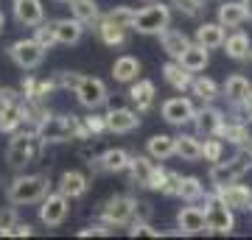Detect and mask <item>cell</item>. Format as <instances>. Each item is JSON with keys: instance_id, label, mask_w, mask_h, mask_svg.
<instances>
[{"instance_id": "15", "label": "cell", "mask_w": 252, "mask_h": 240, "mask_svg": "<svg viewBox=\"0 0 252 240\" xmlns=\"http://www.w3.org/2000/svg\"><path fill=\"white\" fill-rule=\"evenodd\" d=\"M193 126H196L199 137H219L221 126H224V115L216 107H202L193 117Z\"/></svg>"}, {"instance_id": "42", "label": "cell", "mask_w": 252, "mask_h": 240, "mask_svg": "<svg viewBox=\"0 0 252 240\" xmlns=\"http://www.w3.org/2000/svg\"><path fill=\"white\" fill-rule=\"evenodd\" d=\"M171 6L182 11V14H188V17H199L202 9H205V0H171Z\"/></svg>"}, {"instance_id": "52", "label": "cell", "mask_w": 252, "mask_h": 240, "mask_svg": "<svg viewBox=\"0 0 252 240\" xmlns=\"http://www.w3.org/2000/svg\"><path fill=\"white\" fill-rule=\"evenodd\" d=\"M3 23H6V17H3V11H0V34H3Z\"/></svg>"}, {"instance_id": "24", "label": "cell", "mask_w": 252, "mask_h": 240, "mask_svg": "<svg viewBox=\"0 0 252 240\" xmlns=\"http://www.w3.org/2000/svg\"><path fill=\"white\" fill-rule=\"evenodd\" d=\"M224 26L221 23H202L196 28V42L205 45L207 51H216V48H224Z\"/></svg>"}, {"instance_id": "25", "label": "cell", "mask_w": 252, "mask_h": 240, "mask_svg": "<svg viewBox=\"0 0 252 240\" xmlns=\"http://www.w3.org/2000/svg\"><path fill=\"white\" fill-rule=\"evenodd\" d=\"M177 157L185 162H196L205 157V142L196 134H180L177 137Z\"/></svg>"}, {"instance_id": "21", "label": "cell", "mask_w": 252, "mask_h": 240, "mask_svg": "<svg viewBox=\"0 0 252 240\" xmlns=\"http://www.w3.org/2000/svg\"><path fill=\"white\" fill-rule=\"evenodd\" d=\"M95 34H98V39L104 45H109V48H121V45H126V36H129V28L118 26V23H112V20L101 17L98 23H95Z\"/></svg>"}, {"instance_id": "29", "label": "cell", "mask_w": 252, "mask_h": 240, "mask_svg": "<svg viewBox=\"0 0 252 240\" xmlns=\"http://www.w3.org/2000/svg\"><path fill=\"white\" fill-rule=\"evenodd\" d=\"M250 89H252L250 81L244 79V76H238V73H235V76H230V79L224 81L221 92H224V98L230 101V104H235V107H238V104H241V101L250 95Z\"/></svg>"}, {"instance_id": "48", "label": "cell", "mask_w": 252, "mask_h": 240, "mask_svg": "<svg viewBox=\"0 0 252 240\" xmlns=\"http://www.w3.org/2000/svg\"><path fill=\"white\" fill-rule=\"evenodd\" d=\"M31 232H34V229H31L28 223H20V221H17V223L9 229V235H6V238H31Z\"/></svg>"}, {"instance_id": "17", "label": "cell", "mask_w": 252, "mask_h": 240, "mask_svg": "<svg viewBox=\"0 0 252 240\" xmlns=\"http://www.w3.org/2000/svg\"><path fill=\"white\" fill-rule=\"evenodd\" d=\"M107 123H109V132L129 134V132H135L137 126H140V117H137L135 109L118 107V109H109L107 112Z\"/></svg>"}, {"instance_id": "31", "label": "cell", "mask_w": 252, "mask_h": 240, "mask_svg": "<svg viewBox=\"0 0 252 240\" xmlns=\"http://www.w3.org/2000/svg\"><path fill=\"white\" fill-rule=\"evenodd\" d=\"M250 36L244 34V31H233V34L224 39V53L230 56V59H235V62H241V59H247L250 56Z\"/></svg>"}, {"instance_id": "13", "label": "cell", "mask_w": 252, "mask_h": 240, "mask_svg": "<svg viewBox=\"0 0 252 240\" xmlns=\"http://www.w3.org/2000/svg\"><path fill=\"white\" fill-rule=\"evenodd\" d=\"M129 162H132V157L124 148H109L101 157L90 160V168L93 173H124V170H129Z\"/></svg>"}, {"instance_id": "36", "label": "cell", "mask_w": 252, "mask_h": 240, "mask_svg": "<svg viewBox=\"0 0 252 240\" xmlns=\"http://www.w3.org/2000/svg\"><path fill=\"white\" fill-rule=\"evenodd\" d=\"M180 198H185V201H199V198H207V196H205V185H202V179H196V176H182Z\"/></svg>"}, {"instance_id": "19", "label": "cell", "mask_w": 252, "mask_h": 240, "mask_svg": "<svg viewBox=\"0 0 252 240\" xmlns=\"http://www.w3.org/2000/svg\"><path fill=\"white\" fill-rule=\"evenodd\" d=\"M14 17L20 26H39L45 20L42 0H14Z\"/></svg>"}, {"instance_id": "5", "label": "cell", "mask_w": 252, "mask_h": 240, "mask_svg": "<svg viewBox=\"0 0 252 240\" xmlns=\"http://www.w3.org/2000/svg\"><path fill=\"white\" fill-rule=\"evenodd\" d=\"M171 23V9L165 6V3H157L154 0L152 6H146V9L137 11L135 17V31L137 34H157L160 36L165 28Z\"/></svg>"}, {"instance_id": "11", "label": "cell", "mask_w": 252, "mask_h": 240, "mask_svg": "<svg viewBox=\"0 0 252 240\" xmlns=\"http://www.w3.org/2000/svg\"><path fill=\"white\" fill-rule=\"evenodd\" d=\"M196 117V107L190 104V98L185 95H174L162 104V120L171 126H185V123H193Z\"/></svg>"}, {"instance_id": "51", "label": "cell", "mask_w": 252, "mask_h": 240, "mask_svg": "<svg viewBox=\"0 0 252 240\" xmlns=\"http://www.w3.org/2000/svg\"><path fill=\"white\" fill-rule=\"evenodd\" d=\"M244 6H247V11H250V17H252V0H244Z\"/></svg>"}, {"instance_id": "38", "label": "cell", "mask_w": 252, "mask_h": 240, "mask_svg": "<svg viewBox=\"0 0 252 240\" xmlns=\"http://www.w3.org/2000/svg\"><path fill=\"white\" fill-rule=\"evenodd\" d=\"M193 95H199L202 101H213L219 98V84L207 76H199V79H193Z\"/></svg>"}, {"instance_id": "45", "label": "cell", "mask_w": 252, "mask_h": 240, "mask_svg": "<svg viewBox=\"0 0 252 240\" xmlns=\"http://www.w3.org/2000/svg\"><path fill=\"white\" fill-rule=\"evenodd\" d=\"M14 223H17V213H14V207H3V210H0V235L6 238Z\"/></svg>"}, {"instance_id": "14", "label": "cell", "mask_w": 252, "mask_h": 240, "mask_svg": "<svg viewBox=\"0 0 252 240\" xmlns=\"http://www.w3.org/2000/svg\"><path fill=\"white\" fill-rule=\"evenodd\" d=\"M216 196L224 201L230 210L241 213V210H250L252 207V190L247 185H238V182H230V185L216 187Z\"/></svg>"}, {"instance_id": "47", "label": "cell", "mask_w": 252, "mask_h": 240, "mask_svg": "<svg viewBox=\"0 0 252 240\" xmlns=\"http://www.w3.org/2000/svg\"><path fill=\"white\" fill-rule=\"evenodd\" d=\"M109 223H95V226H84V229H79V238H104V235H109V229H107Z\"/></svg>"}, {"instance_id": "54", "label": "cell", "mask_w": 252, "mask_h": 240, "mask_svg": "<svg viewBox=\"0 0 252 240\" xmlns=\"http://www.w3.org/2000/svg\"><path fill=\"white\" fill-rule=\"evenodd\" d=\"M146 3H154V0H146Z\"/></svg>"}, {"instance_id": "32", "label": "cell", "mask_w": 252, "mask_h": 240, "mask_svg": "<svg viewBox=\"0 0 252 240\" xmlns=\"http://www.w3.org/2000/svg\"><path fill=\"white\" fill-rule=\"evenodd\" d=\"M182 67H188L190 73H202L207 67V62H210V56H207V48L205 45H190L188 51H185V53H182Z\"/></svg>"}, {"instance_id": "53", "label": "cell", "mask_w": 252, "mask_h": 240, "mask_svg": "<svg viewBox=\"0 0 252 240\" xmlns=\"http://www.w3.org/2000/svg\"><path fill=\"white\" fill-rule=\"evenodd\" d=\"M56 3H67V0H56Z\"/></svg>"}, {"instance_id": "49", "label": "cell", "mask_w": 252, "mask_h": 240, "mask_svg": "<svg viewBox=\"0 0 252 240\" xmlns=\"http://www.w3.org/2000/svg\"><path fill=\"white\" fill-rule=\"evenodd\" d=\"M238 109H241V115H244V117H241L244 123H247V120L252 123V89H250V95H247V98L238 104Z\"/></svg>"}, {"instance_id": "37", "label": "cell", "mask_w": 252, "mask_h": 240, "mask_svg": "<svg viewBox=\"0 0 252 240\" xmlns=\"http://www.w3.org/2000/svg\"><path fill=\"white\" fill-rule=\"evenodd\" d=\"M34 39L42 45L45 51H51V48L59 42V36H56V26H54V23H39V26H34Z\"/></svg>"}, {"instance_id": "22", "label": "cell", "mask_w": 252, "mask_h": 240, "mask_svg": "<svg viewBox=\"0 0 252 240\" xmlns=\"http://www.w3.org/2000/svg\"><path fill=\"white\" fill-rule=\"evenodd\" d=\"M160 45H162V51L171 56V59H182V53L190 48V39H188V34H182V31L165 28V31L160 34Z\"/></svg>"}, {"instance_id": "3", "label": "cell", "mask_w": 252, "mask_h": 240, "mask_svg": "<svg viewBox=\"0 0 252 240\" xmlns=\"http://www.w3.org/2000/svg\"><path fill=\"white\" fill-rule=\"evenodd\" d=\"M45 145V140L36 134V129L31 132H20L11 137L9 148H6V162H9L11 168H26L28 162H34L39 157V148Z\"/></svg>"}, {"instance_id": "44", "label": "cell", "mask_w": 252, "mask_h": 240, "mask_svg": "<svg viewBox=\"0 0 252 240\" xmlns=\"http://www.w3.org/2000/svg\"><path fill=\"white\" fill-rule=\"evenodd\" d=\"M84 129H87V134H104V132H109L107 115H90V117H84Z\"/></svg>"}, {"instance_id": "9", "label": "cell", "mask_w": 252, "mask_h": 240, "mask_svg": "<svg viewBox=\"0 0 252 240\" xmlns=\"http://www.w3.org/2000/svg\"><path fill=\"white\" fill-rule=\"evenodd\" d=\"M135 210H137V201L132 196H112L101 207V218L109 226H124V223L135 218Z\"/></svg>"}, {"instance_id": "43", "label": "cell", "mask_w": 252, "mask_h": 240, "mask_svg": "<svg viewBox=\"0 0 252 240\" xmlns=\"http://www.w3.org/2000/svg\"><path fill=\"white\" fill-rule=\"evenodd\" d=\"M81 79H84V76L76 73V70H62L59 76H56V84H59L62 89H73V92H76V87L81 84Z\"/></svg>"}, {"instance_id": "26", "label": "cell", "mask_w": 252, "mask_h": 240, "mask_svg": "<svg viewBox=\"0 0 252 240\" xmlns=\"http://www.w3.org/2000/svg\"><path fill=\"white\" fill-rule=\"evenodd\" d=\"M59 193H64L67 198H81L87 193V176L79 170H64L59 179Z\"/></svg>"}, {"instance_id": "20", "label": "cell", "mask_w": 252, "mask_h": 240, "mask_svg": "<svg viewBox=\"0 0 252 240\" xmlns=\"http://www.w3.org/2000/svg\"><path fill=\"white\" fill-rule=\"evenodd\" d=\"M146 151H149V157L157 160V162L171 160L174 154H177V137H171V134H154V137H149V142H146Z\"/></svg>"}, {"instance_id": "4", "label": "cell", "mask_w": 252, "mask_h": 240, "mask_svg": "<svg viewBox=\"0 0 252 240\" xmlns=\"http://www.w3.org/2000/svg\"><path fill=\"white\" fill-rule=\"evenodd\" d=\"M250 170H252V151L244 148V145H238V154L230 162H216L210 168V185L221 187V185H230V182H238Z\"/></svg>"}, {"instance_id": "2", "label": "cell", "mask_w": 252, "mask_h": 240, "mask_svg": "<svg viewBox=\"0 0 252 240\" xmlns=\"http://www.w3.org/2000/svg\"><path fill=\"white\" fill-rule=\"evenodd\" d=\"M48 190H51V179L45 173H34V176H17L14 182L9 185L6 190V196H9L11 204H36V201H42L48 196Z\"/></svg>"}, {"instance_id": "16", "label": "cell", "mask_w": 252, "mask_h": 240, "mask_svg": "<svg viewBox=\"0 0 252 240\" xmlns=\"http://www.w3.org/2000/svg\"><path fill=\"white\" fill-rule=\"evenodd\" d=\"M177 226H180V235H199V232L207 229V215L202 207H182L180 215H177Z\"/></svg>"}, {"instance_id": "46", "label": "cell", "mask_w": 252, "mask_h": 240, "mask_svg": "<svg viewBox=\"0 0 252 240\" xmlns=\"http://www.w3.org/2000/svg\"><path fill=\"white\" fill-rule=\"evenodd\" d=\"M132 238H160V232L152 229V223L149 221H135L132 223V229H129Z\"/></svg>"}, {"instance_id": "6", "label": "cell", "mask_w": 252, "mask_h": 240, "mask_svg": "<svg viewBox=\"0 0 252 240\" xmlns=\"http://www.w3.org/2000/svg\"><path fill=\"white\" fill-rule=\"evenodd\" d=\"M235 210L221 201V198L213 193L207 196V204H205V215H207V232H216V235H230L235 229Z\"/></svg>"}, {"instance_id": "50", "label": "cell", "mask_w": 252, "mask_h": 240, "mask_svg": "<svg viewBox=\"0 0 252 240\" xmlns=\"http://www.w3.org/2000/svg\"><path fill=\"white\" fill-rule=\"evenodd\" d=\"M152 204L149 201H137V210H135V215H137V221H149L152 218Z\"/></svg>"}, {"instance_id": "41", "label": "cell", "mask_w": 252, "mask_h": 240, "mask_svg": "<svg viewBox=\"0 0 252 240\" xmlns=\"http://www.w3.org/2000/svg\"><path fill=\"white\" fill-rule=\"evenodd\" d=\"M180 185H182V176H180V173L165 170V179H162L160 193H162V196H180Z\"/></svg>"}, {"instance_id": "39", "label": "cell", "mask_w": 252, "mask_h": 240, "mask_svg": "<svg viewBox=\"0 0 252 240\" xmlns=\"http://www.w3.org/2000/svg\"><path fill=\"white\" fill-rule=\"evenodd\" d=\"M104 17L112 20V23H118V26H124V28H135L137 11H135V9H129V6H115V9H109Z\"/></svg>"}, {"instance_id": "7", "label": "cell", "mask_w": 252, "mask_h": 240, "mask_svg": "<svg viewBox=\"0 0 252 240\" xmlns=\"http://www.w3.org/2000/svg\"><path fill=\"white\" fill-rule=\"evenodd\" d=\"M129 173H132V182L135 185L149 187V190H160L162 179H165V170L157 165V160L152 162V157H132Z\"/></svg>"}, {"instance_id": "30", "label": "cell", "mask_w": 252, "mask_h": 240, "mask_svg": "<svg viewBox=\"0 0 252 240\" xmlns=\"http://www.w3.org/2000/svg\"><path fill=\"white\" fill-rule=\"evenodd\" d=\"M137 73H140V62L135 56H118L115 64H112V76L121 84H129V81H137Z\"/></svg>"}, {"instance_id": "1", "label": "cell", "mask_w": 252, "mask_h": 240, "mask_svg": "<svg viewBox=\"0 0 252 240\" xmlns=\"http://www.w3.org/2000/svg\"><path fill=\"white\" fill-rule=\"evenodd\" d=\"M34 129L45 142H67L90 137L84 129V120H79L76 115H45Z\"/></svg>"}, {"instance_id": "27", "label": "cell", "mask_w": 252, "mask_h": 240, "mask_svg": "<svg viewBox=\"0 0 252 240\" xmlns=\"http://www.w3.org/2000/svg\"><path fill=\"white\" fill-rule=\"evenodd\" d=\"M56 36H59V45H76L84 34V23L76 17H64V20H56Z\"/></svg>"}, {"instance_id": "33", "label": "cell", "mask_w": 252, "mask_h": 240, "mask_svg": "<svg viewBox=\"0 0 252 240\" xmlns=\"http://www.w3.org/2000/svg\"><path fill=\"white\" fill-rule=\"evenodd\" d=\"M70 3V14L76 20H81L84 26L87 23H98L101 14H98V3L95 0H67Z\"/></svg>"}, {"instance_id": "34", "label": "cell", "mask_w": 252, "mask_h": 240, "mask_svg": "<svg viewBox=\"0 0 252 240\" xmlns=\"http://www.w3.org/2000/svg\"><path fill=\"white\" fill-rule=\"evenodd\" d=\"M129 98L137 104V112L152 109V104H154V84L152 81H137L135 87L129 89Z\"/></svg>"}, {"instance_id": "8", "label": "cell", "mask_w": 252, "mask_h": 240, "mask_svg": "<svg viewBox=\"0 0 252 240\" xmlns=\"http://www.w3.org/2000/svg\"><path fill=\"white\" fill-rule=\"evenodd\" d=\"M9 56L20 70H34V67H39L42 59H45V48L36 42L34 36H31V39H17V42L9 48Z\"/></svg>"}, {"instance_id": "28", "label": "cell", "mask_w": 252, "mask_h": 240, "mask_svg": "<svg viewBox=\"0 0 252 240\" xmlns=\"http://www.w3.org/2000/svg\"><path fill=\"white\" fill-rule=\"evenodd\" d=\"M54 87H59L56 84V79H26L23 81V95H26V101H45L51 92H54Z\"/></svg>"}, {"instance_id": "10", "label": "cell", "mask_w": 252, "mask_h": 240, "mask_svg": "<svg viewBox=\"0 0 252 240\" xmlns=\"http://www.w3.org/2000/svg\"><path fill=\"white\" fill-rule=\"evenodd\" d=\"M76 98H79V104L84 109L95 112L98 107H104V104H107V84H104L101 79L84 76V79H81V84L76 87Z\"/></svg>"}, {"instance_id": "40", "label": "cell", "mask_w": 252, "mask_h": 240, "mask_svg": "<svg viewBox=\"0 0 252 240\" xmlns=\"http://www.w3.org/2000/svg\"><path fill=\"white\" fill-rule=\"evenodd\" d=\"M221 154H224V140H219V137H205V157H202V160L210 162V165H216V162H221Z\"/></svg>"}, {"instance_id": "35", "label": "cell", "mask_w": 252, "mask_h": 240, "mask_svg": "<svg viewBox=\"0 0 252 240\" xmlns=\"http://www.w3.org/2000/svg\"><path fill=\"white\" fill-rule=\"evenodd\" d=\"M219 137H221V140H227V142H233V145H244V142L250 140V132H247L244 120H238V123H230V120H224L221 132H219Z\"/></svg>"}, {"instance_id": "12", "label": "cell", "mask_w": 252, "mask_h": 240, "mask_svg": "<svg viewBox=\"0 0 252 240\" xmlns=\"http://www.w3.org/2000/svg\"><path fill=\"white\" fill-rule=\"evenodd\" d=\"M67 210H70V198L64 193H48L39 207V221L45 226H59L67 218Z\"/></svg>"}, {"instance_id": "18", "label": "cell", "mask_w": 252, "mask_h": 240, "mask_svg": "<svg viewBox=\"0 0 252 240\" xmlns=\"http://www.w3.org/2000/svg\"><path fill=\"white\" fill-rule=\"evenodd\" d=\"M162 79L168 81L177 92H188V89H193V73H190L188 67H182L180 59H171V62L162 67Z\"/></svg>"}, {"instance_id": "55", "label": "cell", "mask_w": 252, "mask_h": 240, "mask_svg": "<svg viewBox=\"0 0 252 240\" xmlns=\"http://www.w3.org/2000/svg\"><path fill=\"white\" fill-rule=\"evenodd\" d=\"M250 210H252V207H250Z\"/></svg>"}, {"instance_id": "23", "label": "cell", "mask_w": 252, "mask_h": 240, "mask_svg": "<svg viewBox=\"0 0 252 240\" xmlns=\"http://www.w3.org/2000/svg\"><path fill=\"white\" fill-rule=\"evenodd\" d=\"M250 20V11L244 6V0H233V3H224L219 6V23L224 28H238Z\"/></svg>"}]
</instances>
